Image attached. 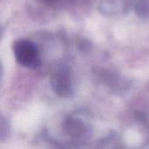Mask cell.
Instances as JSON below:
<instances>
[{
	"mask_svg": "<svg viewBox=\"0 0 149 149\" xmlns=\"http://www.w3.org/2000/svg\"><path fill=\"white\" fill-rule=\"evenodd\" d=\"M16 61L27 68H37L41 64L39 50L37 45L28 39H17L12 45Z\"/></svg>",
	"mask_w": 149,
	"mask_h": 149,
	"instance_id": "6da1fadb",
	"label": "cell"
},
{
	"mask_svg": "<svg viewBox=\"0 0 149 149\" xmlns=\"http://www.w3.org/2000/svg\"><path fill=\"white\" fill-rule=\"evenodd\" d=\"M52 86L57 94L61 97H69L72 93V86L69 72L66 69L62 68L54 72L52 77Z\"/></svg>",
	"mask_w": 149,
	"mask_h": 149,
	"instance_id": "7a4b0ae2",
	"label": "cell"
},
{
	"mask_svg": "<svg viewBox=\"0 0 149 149\" xmlns=\"http://www.w3.org/2000/svg\"><path fill=\"white\" fill-rule=\"evenodd\" d=\"M99 9L104 15H121L128 9V3L127 0H101L100 2Z\"/></svg>",
	"mask_w": 149,
	"mask_h": 149,
	"instance_id": "3957f363",
	"label": "cell"
}]
</instances>
